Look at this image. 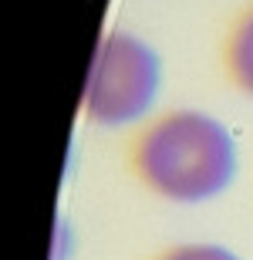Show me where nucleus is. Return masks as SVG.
<instances>
[{"instance_id": "obj_1", "label": "nucleus", "mask_w": 253, "mask_h": 260, "mask_svg": "<svg viewBox=\"0 0 253 260\" xmlns=\"http://www.w3.org/2000/svg\"><path fill=\"white\" fill-rule=\"evenodd\" d=\"M138 173L169 200L199 203L223 193L236 173V145L216 118L179 112L138 142Z\"/></svg>"}, {"instance_id": "obj_2", "label": "nucleus", "mask_w": 253, "mask_h": 260, "mask_svg": "<svg viewBox=\"0 0 253 260\" xmlns=\"http://www.w3.org/2000/svg\"><path fill=\"white\" fill-rule=\"evenodd\" d=\"M162 85V64L156 51L128 34H112L91 64L88 78V115L101 125H125L152 108Z\"/></svg>"}, {"instance_id": "obj_3", "label": "nucleus", "mask_w": 253, "mask_h": 260, "mask_svg": "<svg viewBox=\"0 0 253 260\" xmlns=\"http://www.w3.org/2000/svg\"><path fill=\"white\" fill-rule=\"evenodd\" d=\"M230 64H233L236 81L253 95V10L240 20V27L233 34V44H230Z\"/></svg>"}, {"instance_id": "obj_4", "label": "nucleus", "mask_w": 253, "mask_h": 260, "mask_svg": "<svg viewBox=\"0 0 253 260\" xmlns=\"http://www.w3.org/2000/svg\"><path fill=\"white\" fill-rule=\"evenodd\" d=\"M162 260H240L236 253L223 250V247H209V243H199V247H179L169 257Z\"/></svg>"}]
</instances>
